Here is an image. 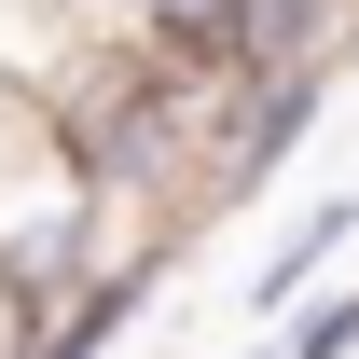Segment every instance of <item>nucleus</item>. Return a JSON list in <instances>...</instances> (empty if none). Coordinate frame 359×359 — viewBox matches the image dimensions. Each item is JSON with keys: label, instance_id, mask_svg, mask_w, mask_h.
Instances as JSON below:
<instances>
[{"label": "nucleus", "instance_id": "f257e3e1", "mask_svg": "<svg viewBox=\"0 0 359 359\" xmlns=\"http://www.w3.org/2000/svg\"><path fill=\"white\" fill-rule=\"evenodd\" d=\"M125 263H166V249L111 235V208H97V180L69 166L55 111L28 83H0V276L28 290V318L69 304V290H97V276H125Z\"/></svg>", "mask_w": 359, "mask_h": 359}, {"label": "nucleus", "instance_id": "f03ea898", "mask_svg": "<svg viewBox=\"0 0 359 359\" xmlns=\"http://www.w3.org/2000/svg\"><path fill=\"white\" fill-rule=\"evenodd\" d=\"M332 125V69H276V83H235L222 97V208L235 194H263L304 138Z\"/></svg>", "mask_w": 359, "mask_h": 359}, {"label": "nucleus", "instance_id": "7ed1b4c3", "mask_svg": "<svg viewBox=\"0 0 359 359\" xmlns=\"http://www.w3.org/2000/svg\"><path fill=\"white\" fill-rule=\"evenodd\" d=\"M346 249H359V194H318L304 222H290V235L263 249V276H249V304H263V318H290V304L318 290V276L346 263Z\"/></svg>", "mask_w": 359, "mask_h": 359}, {"label": "nucleus", "instance_id": "20e7f679", "mask_svg": "<svg viewBox=\"0 0 359 359\" xmlns=\"http://www.w3.org/2000/svg\"><path fill=\"white\" fill-rule=\"evenodd\" d=\"M0 359H28V290L0 276Z\"/></svg>", "mask_w": 359, "mask_h": 359}]
</instances>
